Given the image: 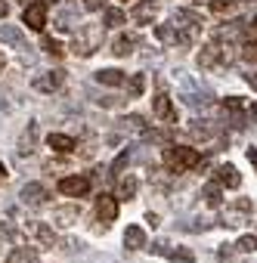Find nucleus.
I'll return each mask as SVG.
<instances>
[{"instance_id":"f257e3e1","label":"nucleus","mask_w":257,"mask_h":263,"mask_svg":"<svg viewBox=\"0 0 257 263\" xmlns=\"http://www.w3.org/2000/svg\"><path fill=\"white\" fill-rule=\"evenodd\" d=\"M102 28L105 25H93V22H87V25H81L78 31H75V41H71V50L81 56V59H87V56H93L99 47H102Z\"/></svg>"},{"instance_id":"f03ea898","label":"nucleus","mask_w":257,"mask_h":263,"mask_svg":"<svg viewBox=\"0 0 257 263\" xmlns=\"http://www.w3.org/2000/svg\"><path fill=\"white\" fill-rule=\"evenodd\" d=\"M161 161H164V167H168L171 174H186V171L198 167L201 155H198L195 149H186V146H168L164 155H161Z\"/></svg>"},{"instance_id":"7ed1b4c3","label":"nucleus","mask_w":257,"mask_h":263,"mask_svg":"<svg viewBox=\"0 0 257 263\" xmlns=\"http://www.w3.org/2000/svg\"><path fill=\"white\" fill-rule=\"evenodd\" d=\"M19 235H28V238H34V241H38V245H44V248L59 245V235H56L47 223H41V220H28V223H22Z\"/></svg>"},{"instance_id":"20e7f679","label":"nucleus","mask_w":257,"mask_h":263,"mask_svg":"<svg viewBox=\"0 0 257 263\" xmlns=\"http://www.w3.org/2000/svg\"><path fill=\"white\" fill-rule=\"evenodd\" d=\"M251 211H254L251 198H235V201L226 208V214H223V226H242V223L251 217Z\"/></svg>"},{"instance_id":"39448f33","label":"nucleus","mask_w":257,"mask_h":263,"mask_svg":"<svg viewBox=\"0 0 257 263\" xmlns=\"http://www.w3.org/2000/svg\"><path fill=\"white\" fill-rule=\"evenodd\" d=\"M186 134H189L195 143H208V140H214V137H217V124H214V121H208V118H192V121H189V127H186Z\"/></svg>"},{"instance_id":"423d86ee","label":"nucleus","mask_w":257,"mask_h":263,"mask_svg":"<svg viewBox=\"0 0 257 263\" xmlns=\"http://www.w3.org/2000/svg\"><path fill=\"white\" fill-rule=\"evenodd\" d=\"M59 192L62 195H71V198H84L87 192H90V180L87 177H62L59 180Z\"/></svg>"},{"instance_id":"0eeeda50","label":"nucleus","mask_w":257,"mask_h":263,"mask_svg":"<svg viewBox=\"0 0 257 263\" xmlns=\"http://www.w3.org/2000/svg\"><path fill=\"white\" fill-rule=\"evenodd\" d=\"M22 22H25L31 31H44V28H47V7H44V4H28L25 13H22Z\"/></svg>"},{"instance_id":"6e6552de","label":"nucleus","mask_w":257,"mask_h":263,"mask_svg":"<svg viewBox=\"0 0 257 263\" xmlns=\"http://www.w3.org/2000/svg\"><path fill=\"white\" fill-rule=\"evenodd\" d=\"M19 198H22V204L38 208V204H44V201L50 198V189H47L44 183H25V186H22V192H19Z\"/></svg>"},{"instance_id":"1a4fd4ad","label":"nucleus","mask_w":257,"mask_h":263,"mask_svg":"<svg viewBox=\"0 0 257 263\" xmlns=\"http://www.w3.org/2000/svg\"><path fill=\"white\" fill-rule=\"evenodd\" d=\"M96 217L102 220V226L115 223V217H118V198L115 195H99L96 198Z\"/></svg>"},{"instance_id":"9d476101","label":"nucleus","mask_w":257,"mask_h":263,"mask_svg":"<svg viewBox=\"0 0 257 263\" xmlns=\"http://www.w3.org/2000/svg\"><path fill=\"white\" fill-rule=\"evenodd\" d=\"M155 254H161V257H168V260H180V263H195V254H192L189 248H174V245H168V241H158V245H155Z\"/></svg>"},{"instance_id":"9b49d317","label":"nucleus","mask_w":257,"mask_h":263,"mask_svg":"<svg viewBox=\"0 0 257 263\" xmlns=\"http://www.w3.org/2000/svg\"><path fill=\"white\" fill-rule=\"evenodd\" d=\"M62 81H65V71L53 68V71H44L41 78H34V87H38V90H44V93H53V90H59V87H62Z\"/></svg>"},{"instance_id":"f8f14e48","label":"nucleus","mask_w":257,"mask_h":263,"mask_svg":"<svg viewBox=\"0 0 257 263\" xmlns=\"http://www.w3.org/2000/svg\"><path fill=\"white\" fill-rule=\"evenodd\" d=\"M214 177H217V183H220L223 189H238V186H242V177H238V171H235L232 164H220V167L214 171Z\"/></svg>"},{"instance_id":"ddd939ff","label":"nucleus","mask_w":257,"mask_h":263,"mask_svg":"<svg viewBox=\"0 0 257 263\" xmlns=\"http://www.w3.org/2000/svg\"><path fill=\"white\" fill-rule=\"evenodd\" d=\"M78 217H81V208H78V204H59V208L53 211V223H56V226H75Z\"/></svg>"},{"instance_id":"4468645a","label":"nucleus","mask_w":257,"mask_h":263,"mask_svg":"<svg viewBox=\"0 0 257 263\" xmlns=\"http://www.w3.org/2000/svg\"><path fill=\"white\" fill-rule=\"evenodd\" d=\"M16 149H19V155H31V152L38 149V124H34V121H28V127L22 130Z\"/></svg>"},{"instance_id":"2eb2a0df","label":"nucleus","mask_w":257,"mask_h":263,"mask_svg":"<svg viewBox=\"0 0 257 263\" xmlns=\"http://www.w3.org/2000/svg\"><path fill=\"white\" fill-rule=\"evenodd\" d=\"M124 248H127V251H143V248H146V229H143V226H127V232H124Z\"/></svg>"},{"instance_id":"dca6fc26","label":"nucleus","mask_w":257,"mask_h":263,"mask_svg":"<svg viewBox=\"0 0 257 263\" xmlns=\"http://www.w3.org/2000/svg\"><path fill=\"white\" fill-rule=\"evenodd\" d=\"M174 25H177V28H201L205 19H201V13H195V10H177V13H174Z\"/></svg>"},{"instance_id":"f3484780","label":"nucleus","mask_w":257,"mask_h":263,"mask_svg":"<svg viewBox=\"0 0 257 263\" xmlns=\"http://www.w3.org/2000/svg\"><path fill=\"white\" fill-rule=\"evenodd\" d=\"M220 65V44H208V47H201V53H198V68H217Z\"/></svg>"},{"instance_id":"a211bd4d","label":"nucleus","mask_w":257,"mask_h":263,"mask_svg":"<svg viewBox=\"0 0 257 263\" xmlns=\"http://www.w3.org/2000/svg\"><path fill=\"white\" fill-rule=\"evenodd\" d=\"M127 81V74L124 71H118V68H99L96 71V84H105V87H121Z\"/></svg>"},{"instance_id":"6ab92c4d","label":"nucleus","mask_w":257,"mask_h":263,"mask_svg":"<svg viewBox=\"0 0 257 263\" xmlns=\"http://www.w3.org/2000/svg\"><path fill=\"white\" fill-rule=\"evenodd\" d=\"M152 108H155V115H158L161 121H177V111H174V105H171V96L158 93L155 102H152Z\"/></svg>"},{"instance_id":"aec40b11","label":"nucleus","mask_w":257,"mask_h":263,"mask_svg":"<svg viewBox=\"0 0 257 263\" xmlns=\"http://www.w3.org/2000/svg\"><path fill=\"white\" fill-rule=\"evenodd\" d=\"M134 47H137V34H118L115 44H112V53L115 56H131Z\"/></svg>"},{"instance_id":"412c9836","label":"nucleus","mask_w":257,"mask_h":263,"mask_svg":"<svg viewBox=\"0 0 257 263\" xmlns=\"http://www.w3.org/2000/svg\"><path fill=\"white\" fill-rule=\"evenodd\" d=\"M0 41H4L7 47H22L25 44V34L16 25H0Z\"/></svg>"},{"instance_id":"4be33fe9","label":"nucleus","mask_w":257,"mask_h":263,"mask_svg":"<svg viewBox=\"0 0 257 263\" xmlns=\"http://www.w3.org/2000/svg\"><path fill=\"white\" fill-rule=\"evenodd\" d=\"M201 198H205L208 208H220V204H223V186H220V183L205 186V189H201Z\"/></svg>"},{"instance_id":"5701e85b","label":"nucleus","mask_w":257,"mask_h":263,"mask_svg":"<svg viewBox=\"0 0 257 263\" xmlns=\"http://www.w3.org/2000/svg\"><path fill=\"white\" fill-rule=\"evenodd\" d=\"M7 263H38V248H13Z\"/></svg>"},{"instance_id":"b1692460","label":"nucleus","mask_w":257,"mask_h":263,"mask_svg":"<svg viewBox=\"0 0 257 263\" xmlns=\"http://www.w3.org/2000/svg\"><path fill=\"white\" fill-rule=\"evenodd\" d=\"M137 177H121L118 180V198H124V201H131L134 195H137Z\"/></svg>"},{"instance_id":"393cba45","label":"nucleus","mask_w":257,"mask_h":263,"mask_svg":"<svg viewBox=\"0 0 257 263\" xmlns=\"http://www.w3.org/2000/svg\"><path fill=\"white\" fill-rule=\"evenodd\" d=\"M50 149H56V152L68 155V152H75V140H71V137H65V134H50Z\"/></svg>"},{"instance_id":"a878e982","label":"nucleus","mask_w":257,"mask_h":263,"mask_svg":"<svg viewBox=\"0 0 257 263\" xmlns=\"http://www.w3.org/2000/svg\"><path fill=\"white\" fill-rule=\"evenodd\" d=\"M127 84V96L131 99H140L146 93V74H131V81H124Z\"/></svg>"},{"instance_id":"bb28decb","label":"nucleus","mask_w":257,"mask_h":263,"mask_svg":"<svg viewBox=\"0 0 257 263\" xmlns=\"http://www.w3.org/2000/svg\"><path fill=\"white\" fill-rule=\"evenodd\" d=\"M19 229H22V226H16L10 214L0 217V238H19Z\"/></svg>"},{"instance_id":"cd10ccee","label":"nucleus","mask_w":257,"mask_h":263,"mask_svg":"<svg viewBox=\"0 0 257 263\" xmlns=\"http://www.w3.org/2000/svg\"><path fill=\"white\" fill-rule=\"evenodd\" d=\"M131 16H134L137 22H143V25H149V22L155 19V7H152V4H140V7H137V10H134Z\"/></svg>"},{"instance_id":"c85d7f7f","label":"nucleus","mask_w":257,"mask_h":263,"mask_svg":"<svg viewBox=\"0 0 257 263\" xmlns=\"http://www.w3.org/2000/svg\"><path fill=\"white\" fill-rule=\"evenodd\" d=\"M155 37H158L161 44H177V28H174V25H158V28H155Z\"/></svg>"},{"instance_id":"c756f323","label":"nucleus","mask_w":257,"mask_h":263,"mask_svg":"<svg viewBox=\"0 0 257 263\" xmlns=\"http://www.w3.org/2000/svg\"><path fill=\"white\" fill-rule=\"evenodd\" d=\"M131 164V152H121L115 161H112V167H108V177H121V171Z\"/></svg>"},{"instance_id":"7c9ffc66","label":"nucleus","mask_w":257,"mask_h":263,"mask_svg":"<svg viewBox=\"0 0 257 263\" xmlns=\"http://www.w3.org/2000/svg\"><path fill=\"white\" fill-rule=\"evenodd\" d=\"M121 124H124L127 130H134V134H146V121H143L140 115H127Z\"/></svg>"},{"instance_id":"2f4dec72","label":"nucleus","mask_w":257,"mask_h":263,"mask_svg":"<svg viewBox=\"0 0 257 263\" xmlns=\"http://www.w3.org/2000/svg\"><path fill=\"white\" fill-rule=\"evenodd\" d=\"M105 25H127V13L108 7V10H105Z\"/></svg>"},{"instance_id":"473e14b6","label":"nucleus","mask_w":257,"mask_h":263,"mask_svg":"<svg viewBox=\"0 0 257 263\" xmlns=\"http://www.w3.org/2000/svg\"><path fill=\"white\" fill-rule=\"evenodd\" d=\"M235 251H242V254H254V251H257V235H242V238L235 241Z\"/></svg>"},{"instance_id":"72a5a7b5","label":"nucleus","mask_w":257,"mask_h":263,"mask_svg":"<svg viewBox=\"0 0 257 263\" xmlns=\"http://www.w3.org/2000/svg\"><path fill=\"white\" fill-rule=\"evenodd\" d=\"M211 10H214L217 16H226V13L235 10V0H211Z\"/></svg>"},{"instance_id":"f704fd0d","label":"nucleus","mask_w":257,"mask_h":263,"mask_svg":"<svg viewBox=\"0 0 257 263\" xmlns=\"http://www.w3.org/2000/svg\"><path fill=\"white\" fill-rule=\"evenodd\" d=\"M41 47H44L50 56H62V53H65V50H62V44H59V41H53V37H44V41H41Z\"/></svg>"},{"instance_id":"c9c22d12","label":"nucleus","mask_w":257,"mask_h":263,"mask_svg":"<svg viewBox=\"0 0 257 263\" xmlns=\"http://www.w3.org/2000/svg\"><path fill=\"white\" fill-rule=\"evenodd\" d=\"M242 59H245V62H257V41H248V44L242 47Z\"/></svg>"},{"instance_id":"e433bc0d","label":"nucleus","mask_w":257,"mask_h":263,"mask_svg":"<svg viewBox=\"0 0 257 263\" xmlns=\"http://www.w3.org/2000/svg\"><path fill=\"white\" fill-rule=\"evenodd\" d=\"M105 7V0H84V10L87 13H96V10H102Z\"/></svg>"},{"instance_id":"4c0bfd02","label":"nucleus","mask_w":257,"mask_h":263,"mask_svg":"<svg viewBox=\"0 0 257 263\" xmlns=\"http://www.w3.org/2000/svg\"><path fill=\"white\" fill-rule=\"evenodd\" d=\"M65 167H68L65 161H47V164H44V171H47V174H53V171L59 174V171H65Z\"/></svg>"},{"instance_id":"58836bf2","label":"nucleus","mask_w":257,"mask_h":263,"mask_svg":"<svg viewBox=\"0 0 257 263\" xmlns=\"http://www.w3.org/2000/svg\"><path fill=\"white\" fill-rule=\"evenodd\" d=\"M146 223H152V226H158V214H152V211H149V214H146Z\"/></svg>"},{"instance_id":"ea45409f","label":"nucleus","mask_w":257,"mask_h":263,"mask_svg":"<svg viewBox=\"0 0 257 263\" xmlns=\"http://www.w3.org/2000/svg\"><path fill=\"white\" fill-rule=\"evenodd\" d=\"M248 161H251V164L257 167V149H248Z\"/></svg>"},{"instance_id":"a19ab883","label":"nucleus","mask_w":257,"mask_h":263,"mask_svg":"<svg viewBox=\"0 0 257 263\" xmlns=\"http://www.w3.org/2000/svg\"><path fill=\"white\" fill-rule=\"evenodd\" d=\"M7 13H10V7L4 4V0H0V19H7Z\"/></svg>"},{"instance_id":"79ce46f5","label":"nucleus","mask_w":257,"mask_h":263,"mask_svg":"<svg viewBox=\"0 0 257 263\" xmlns=\"http://www.w3.org/2000/svg\"><path fill=\"white\" fill-rule=\"evenodd\" d=\"M7 174H10V171H7V164H4V161H0V183H4V180H7Z\"/></svg>"},{"instance_id":"37998d69","label":"nucleus","mask_w":257,"mask_h":263,"mask_svg":"<svg viewBox=\"0 0 257 263\" xmlns=\"http://www.w3.org/2000/svg\"><path fill=\"white\" fill-rule=\"evenodd\" d=\"M248 84H251V87L257 90V71H251V74H248Z\"/></svg>"},{"instance_id":"c03bdc74","label":"nucleus","mask_w":257,"mask_h":263,"mask_svg":"<svg viewBox=\"0 0 257 263\" xmlns=\"http://www.w3.org/2000/svg\"><path fill=\"white\" fill-rule=\"evenodd\" d=\"M4 68H7V59H4V50H0V74H4Z\"/></svg>"},{"instance_id":"a18cd8bd","label":"nucleus","mask_w":257,"mask_h":263,"mask_svg":"<svg viewBox=\"0 0 257 263\" xmlns=\"http://www.w3.org/2000/svg\"><path fill=\"white\" fill-rule=\"evenodd\" d=\"M251 115H254V118H257V102H254V105H251Z\"/></svg>"},{"instance_id":"49530a36","label":"nucleus","mask_w":257,"mask_h":263,"mask_svg":"<svg viewBox=\"0 0 257 263\" xmlns=\"http://www.w3.org/2000/svg\"><path fill=\"white\" fill-rule=\"evenodd\" d=\"M245 4H257V0H245Z\"/></svg>"},{"instance_id":"de8ad7c7","label":"nucleus","mask_w":257,"mask_h":263,"mask_svg":"<svg viewBox=\"0 0 257 263\" xmlns=\"http://www.w3.org/2000/svg\"><path fill=\"white\" fill-rule=\"evenodd\" d=\"M146 4H155V0H146Z\"/></svg>"}]
</instances>
